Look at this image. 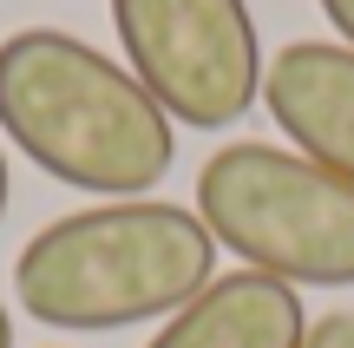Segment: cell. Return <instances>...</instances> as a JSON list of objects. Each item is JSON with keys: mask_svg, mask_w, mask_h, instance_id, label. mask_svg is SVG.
I'll use <instances>...</instances> for the list:
<instances>
[{"mask_svg": "<svg viewBox=\"0 0 354 348\" xmlns=\"http://www.w3.org/2000/svg\"><path fill=\"white\" fill-rule=\"evenodd\" d=\"M0 131L46 178L105 204L158 191L177 165V131L131 66L59 26L0 39Z\"/></svg>", "mask_w": 354, "mask_h": 348, "instance_id": "cell-1", "label": "cell"}, {"mask_svg": "<svg viewBox=\"0 0 354 348\" xmlns=\"http://www.w3.org/2000/svg\"><path fill=\"white\" fill-rule=\"evenodd\" d=\"M302 348H354V309H335V315H322V322H308Z\"/></svg>", "mask_w": 354, "mask_h": 348, "instance_id": "cell-7", "label": "cell"}, {"mask_svg": "<svg viewBox=\"0 0 354 348\" xmlns=\"http://www.w3.org/2000/svg\"><path fill=\"white\" fill-rule=\"evenodd\" d=\"M125 66L171 125L223 131L263 99L250 0H112Z\"/></svg>", "mask_w": 354, "mask_h": 348, "instance_id": "cell-4", "label": "cell"}, {"mask_svg": "<svg viewBox=\"0 0 354 348\" xmlns=\"http://www.w3.org/2000/svg\"><path fill=\"white\" fill-rule=\"evenodd\" d=\"M263 105L302 158L354 184V46L289 39L263 66Z\"/></svg>", "mask_w": 354, "mask_h": 348, "instance_id": "cell-5", "label": "cell"}, {"mask_svg": "<svg viewBox=\"0 0 354 348\" xmlns=\"http://www.w3.org/2000/svg\"><path fill=\"white\" fill-rule=\"evenodd\" d=\"M216 276V237L197 210L165 197H112L46 223L13 263V296L33 322L105 336L171 322Z\"/></svg>", "mask_w": 354, "mask_h": 348, "instance_id": "cell-2", "label": "cell"}, {"mask_svg": "<svg viewBox=\"0 0 354 348\" xmlns=\"http://www.w3.org/2000/svg\"><path fill=\"white\" fill-rule=\"evenodd\" d=\"M308 309L289 283L263 270L210 276L145 348H302Z\"/></svg>", "mask_w": 354, "mask_h": 348, "instance_id": "cell-6", "label": "cell"}, {"mask_svg": "<svg viewBox=\"0 0 354 348\" xmlns=\"http://www.w3.org/2000/svg\"><path fill=\"white\" fill-rule=\"evenodd\" d=\"M322 13H328V26L342 33V46H354V0H322Z\"/></svg>", "mask_w": 354, "mask_h": 348, "instance_id": "cell-8", "label": "cell"}, {"mask_svg": "<svg viewBox=\"0 0 354 348\" xmlns=\"http://www.w3.org/2000/svg\"><path fill=\"white\" fill-rule=\"evenodd\" d=\"M7 191H13V178H7V152H0V223H7Z\"/></svg>", "mask_w": 354, "mask_h": 348, "instance_id": "cell-9", "label": "cell"}, {"mask_svg": "<svg viewBox=\"0 0 354 348\" xmlns=\"http://www.w3.org/2000/svg\"><path fill=\"white\" fill-rule=\"evenodd\" d=\"M0 348H13V315H7V302H0Z\"/></svg>", "mask_w": 354, "mask_h": 348, "instance_id": "cell-10", "label": "cell"}, {"mask_svg": "<svg viewBox=\"0 0 354 348\" xmlns=\"http://www.w3.org/2000/svg\"><path fill=\"white\" fill-rule=\"evenodd\" d=\"M216 250L289 289H354V184L282 145L236 138L197 171Z\"/></svg>", "mask_w": 354, "mask_h": 348, "instance_id": "cell-3", "label": "cell"}]
</instances>
